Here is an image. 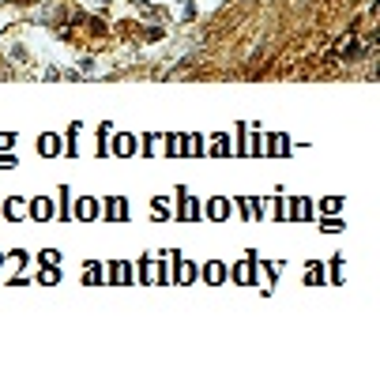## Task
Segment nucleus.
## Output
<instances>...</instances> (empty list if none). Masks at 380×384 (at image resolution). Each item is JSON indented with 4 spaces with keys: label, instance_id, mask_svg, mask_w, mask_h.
<instances>
[{
    "label": "nucleus",
    "instance_id": "20e7f679",
    "mask_svg": "<svg viewBox=\"0 0 380 384\" xmlns=\"http://www.w3.org/2000/svg\"><path fill=\"white\" fill-rule=\"evenodd\" d=\"M106 211H109V215H113V219H121V215H124V204H121V200H113V204H109V207H106Z\"/></svg>",
    "mask_w": 380,
    "mask_h": 384
},
{
    "label": "nucleus",
    "instance_id": "f03ea898",
    "mask_svg": "<svg viewBox=\"0 0 380 384\" xmlns=\"http://www.w3.org/2000/svg\"><path fill=\"white\" fill-rule=\"evenodd\" d=\"M38 147H42V155H57V136H42V143H38Z\"/></svg>",
    "mask_w": 380,
    "mask_h": 384
},
{
    "label": "nucleus",
    "instance_id": "f257e3e1",
    "mask_svg": "<svg viewBox=\"0 0 380 384\" xmlns=\"http://www.w3.org/2000/svg\"><path fill=\"white\" fill-rule=\"evenodd\" d=\"M358 53V38H339V45H335V57H354Z\"/></svg>",
    "mask_w": 380,
    "mask_h": 384
},
{
    "label": "nucleus",
    "instance_id": "423d86ee",
    "mask_svg": "<svg viewBox=\"0 0 380 384\" xmlns=\"http://www.w3.org/2000/svg\"><path fill=\"white\" fill-rule=\"evenodd\" d=\"M117 151H121V155H128V151H132V140H128V136H121V143H117Z\"/></svg>",
    "mask_w": 380,
    "mask_h": 384
},
{
    "label": "nucleus",
    "instance_id": "39448f33",
    "mask_svg": "<svg viewBox=\"0 0 380 384\" xmlns=\"http://www.w3.org/2000/svg\"><path fill=\"white\" fill-rule=\"evenodd\" d=\"M207 279H211V283H218V279H222V268H218V264H211V268H207Z\"/></svg>",
    "mask_w": 380,
    "mask_h": 384
},
{
    "label": "nucleus",
    "instance_id": "0eeeda50",
    "mask_svg": "<svg viewBox=\"0 0 380 384\" xmlns=\"http://www.w3.org/2000/svg\"><path fill=\"white\" fill-rule=\"evenodd\" d=\"M211 215H215V219H222V215H226V204H222V200H218V204H211Z\"/></svg>",
    "mask_w": 380,
    "mask_h": 384
},
{
    "label": "nucleus",
    "instance_id": "7ed1b4c3",
    "mask_svg": "<svg viewBox=\"0 0 380 384\" xmlns=\"http://www.w3.org/2000/svg\"><path fill=\"white\" fill-rule=\"evenodd\" d=\"M34 215H38V219H49V215H53V204H45V200H38V204H34Z\"/></svg>",
    "mask_w": 380,
    "mask_h": 384
}]
</instances>
